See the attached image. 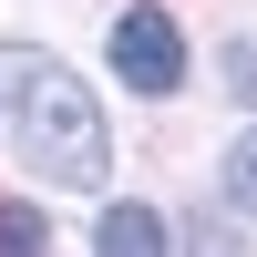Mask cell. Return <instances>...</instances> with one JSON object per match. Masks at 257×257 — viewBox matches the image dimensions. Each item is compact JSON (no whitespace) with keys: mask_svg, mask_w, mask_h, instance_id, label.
<instances>
[{"mask_svg":"<svg viewBox=\"0 0 257 257\" xmlns=\"http://www.w3.org/2000/svg\"><path fill=\"white\" fill-rule=\"evenodd\" d=\"M11 123H21V165L41 185H82L93 196L113 144H103V113L82 93V72H62L52 52H11Z\"/></svg>","mask_w":257,"mask_h":257,"instance_id":"6da1fadb","label":"cell"},{"mask_svg":"<svg viewBox=\"0 0 257 257\" xmlns=\"http://www.w3.org/2000/svg\"><path fill=\"white\" fill-rule=\"evenodd\" d=\"M113 72L134 82V93H175L185 82V31L165 11H123L113 21Z\"/></svg>","mask_w":257,"mask_h":257,"instance_id":"7a4b0ae2","label":"cell"},{"mask_svg":"<svg viewBox=\"0 0 257 257\" xmlns=\"http://www.w3.org/2000/svg\"><path fill=\"white\" fill-rule=\"evenodd\" d=\"M93 247H113V257H155V247H165V216H155V206H103Z\"/></svg>","mask_w":257,"mask_h":257,"instance_id":"3957f363","label":"cell"},{"mask_svg":"<svg viewBox=\"0 0 257 257\" xmlns=\"http://www.w3.org/2000/svg\"><path fill=\"white\" fill-rule=\"evenodd\" d=\"M226 196H237L247 216H257V123H247L237 144H226Z\"/></svg>","mask_w":257,"mask_h":257,"instance_id":"277c9868","label":"cell"},{"mask_svg":"<svg viewBox=\"0 0 257 257\" xmlns=\"http://www.w3.org/2000/svg\"><path fill=\"white\" fill-rule=\"evenodd\" d=\"M52 226H41V206H0V247H41Z\"/></svg>","mask_w":257,"mask_h":257,"instance_id":"5b68a950","label":"cell"},{"mask_svg":"<svg viewBox=\"0 0 257 257\" xmlns=\"http://www.w3.org/2000/svg\"><path fill=\"white\" fill-rule=\"evenodd\" d=\"M226 82H237V103L257 113V41H237V52H226Z\"/></svg>","mask_w":257,"mask_h":257,"instance_id":"8992f818","label":"cell"}]
</instances>
